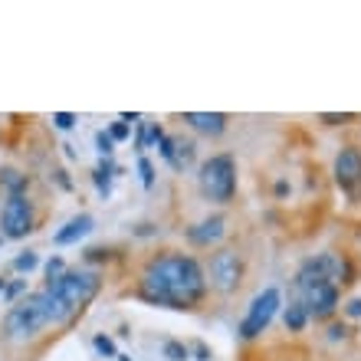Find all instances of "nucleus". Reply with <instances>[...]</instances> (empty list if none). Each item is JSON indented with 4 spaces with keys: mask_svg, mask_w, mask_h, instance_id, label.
<instances>
[{
    "mask_svg": "<svg viewBox=\"0 0 361 361\" xmlns=\"http://www.w3.org/2000/svg\"><path fill=\"white\" fill-rule=\"evenodd\" d=\"M138 293H142V299H148L154 305L194 309L207 293V279H204V269L194 257L161 253L145 267Z\"/></svg>",
    "mask_w": 361,
    "mask_h": 361,
    "instance_id": "1",
    "label": "nucleus"
},
{
    "mask_svg": "<svg viewBox=\"0 0 361 361\" xmlns=\"http://www.w3.org/2000/svg\"><path fill=\"white\" fill-rule=\"evenodd\" d=\"M102 286V276L95 269H69L59 279L47 283V289H39V302H43V312H47L49 325H66L73 322L82 309L95 299Z\"/></svg>",
    "mask_w": 361,
    "mask_h": 361,
    "instance_id": "2",
    "label": "nucleus"
},
{
    "mask_svg": "<svg viewBox=\"0 0 361 361\" xmlns=\"http://www.w3.org/2000/svg\"><path fill=\"white\" fill-rule=\"evenodd\" d=\"M200 190L217 204H230L237 194V164L230 154H214L200 164Z\"/></svg>",
    "mask_w": 361,
    "mask_h": 361,
    "instance_id": "3",
    "label": "nucleus"
},
{
    "mask_svg": "<svg viewBox=\"0 0 361 361\" xmlns=\"http://www.w3.org/2000/svg\"><path fill=\"white\" fill-rule=\"evenodd\" d=\"M47 325H49V319H47V312H43V302H39V295L33 293L7 312V319H4V332H7V338L27 342V338H33V335L43 332Z\"/></svg>",
    "mask_w": 361,
    "mask_h": 361,
    "instance_id": "4",
    "label": "nucleus"
},
{
    "mask_svg": "<svg viewBox=\"0 0 361 361\" xmlns=\"http://www.w3.org/2000/svg\"><path fill=\"white\" fill-rule=\"evenodd\" d=\"M279 302H283V295H279L276 286L263 289V293L250 302V312L243 315V322H240V338H257V335L267 332L269 322H273V315H276V309H279Z\"/></svg>",
    "mask_w": 361,
    "mask_h": 361,
    "instance_id": "5",
    "label": "nucleus"
},
{
    "mask_svg": "<svg viewBox=\"0 0 361 361\" xmlns=\"http://www.w3.org/2000/svg\"><path fill=\"white\" fill-rule=\"evenodd\" d=\"M243 283V257L237 250H217L210 257V286L217 293H237Z\"/></svg>",
    "mask_w": 361,
    "mask_h": 361,
    "instance_id": "6",
    "label": "nucleus"
},
{
    "mask_svg": "<svg viewBox=\"0 0 361 361\" xmlns=\"http://www.w3.org/2000/svg\"><path fill=\"white\" fill-rule=\"evenodd\" d=\"M0 224H4V237L20 240L33 230V207H30L27 194H10L4 210H0Z\"/></svg>",
    "mask_w": 361,
    "mask_h": 361,
    "instance_id": "7",
    "label": "nucleus"
},
{
    "mask_svg": "<svg viewBox=\"0 0 361 361\" xmlns=\"http://www.w3.org/2000/svg\"><path fill=\"white\" fill-rule=\"evenodd\" d=\"M302 305L312 319H329L338 309V286L335 283H312L302 289Z\"/></svg>",
    "mask_w": 361,
    "mask_h": 361,
    "instance_id": "8",
    "label": "nucleus"
},
{
    "mask_svg": "<svg viewBox=\"0 0 361 361\" xmlns=\"http://www.w3.org/2000/svg\"><path fill=\"white\" fill-rule=\"evenodd\" d=\"M335 180L342 190H355L361 184V152L358 148H342L335 158Z\"/></svg>",
    "mask_w": 361,
    "mask_h": 361,
    "instance_id": "9",
    "label": "nucleus"
},
{
    "mask_svg": "<svg viewBox=\"0 0 361 361\" xmlns=\"http://www.w3.org/2000/svg\"><path fill=\"white\" fill-rule=\"evenodd\" d=\"M184 122L200 135H220L227 128V115L224 112H188L184 115Z\"/></svg>",
    "mask_w": 361,
    "mask_h": 361,
    "instance_id": "10",
    "label": "nucleus"
},
{
    "mask_svg": "<svg viewBox=\"0 0 361 361\" xmlns=\"http://www.w3.org/2000/svg\"><path fill=\"white\" fill-rule=\"evenodd\" d=\"M190 243H197V247H210V243H217L224 237V217H207L204 224L188 230Z\"/></svg>",
    "mask_w": 361,
    "mask_h": 361,
    "instance_id": "11",
    "label": "nucleus"
},
{
    "mask_svg": "<svg viewBox=\"0 0 361 361\" xmlns=\"http://www.w3.org/2000/svg\"><path fill=\"white\" fill-rule=\"evenodd\" d=\"M89 230H92V217H89V214H79V217H73L63 230H56V237H53V243H56V247L76 243L79 237H86Z\"/></svg>",
    "mask_w": 361,
    "mask_h": 361,
    "instance_id": "12",
    "label": "nucleus"
},
{
    "mask_svg": "<svg viewBox=\"0 0 361 361\" xmlns=\"http://www.w3.org/2000/svg\"><path fill=\"white\" fill-rule=\"evenodd\" d=\"M190 161H194V142L174 138V161H171V168H174V171H184Z\"/></svg>",
    "mask_w": 361,
    "mask_h": 361,
    "instance_id": "13",
    "label": "nucleus"
},
{
    "mask_svg": "<svg viewBox=\"0 0 361 361\" xmlns=\"http://www.w3.org/2000/svg\"><path fill=\"white\" fill-rule=\"evenodd\" d=\"M305 322H309V312H305L302 299H299V302H293L286 309V329H289V332H302Z\"/></svg>",
    "mask_w": 361,
    "mask_h": 361,
    "instance_id": "14",
    "label": "nucleus"
},
{
    "mask_svg": "<svg viewBox=\"0 0 361 361\" xmlns=\"http://www.w3.org/2000/svg\"><path fill=\"white\" fill-rule=\"evenodd\" d=\"M4 178V184L10 188V194H23L27 190V174H17V171H4L0 174Z\"/></svg>",
    "mask_w": 361,
    "mask_h": 361,
    "instance_id": "15",
    "label": "nucleus"
},
{
    "mask_svg": "<svg viewBox=\"0 0 361 361\" xmlns=\"http://www.w3.org/2000/svg\"><path fill=\"white\" fill-rule=\"evenodd\" d=\"M112 161H102L99 168H95V184H99V190H102L105 197H109V180H112Z\"/></svg>",
    "mask_w": 361,
    "mask_h": 361,
    "instance_id": "16",
    "label": "nucleus"
},
{
    "mask_svg": "<svg viewBox=\"0 0 361 361\" xmlns=\"http://www.w3.org/2000/svg\"><path fill=\"white\" fill-rule=\"evenodd\" d=\"M95 352H99V355H105V358H115V355H118V352H115V342H112V338H105V335H95Z\"/></svg>",
    "mask_w": 361,
    "mask_h": 361,
    "instance_id": "17",
    "label": "nucleus"
},
{
    "mask_svg": "<svg viewBox=\"0 0 361 361\" xmlns=\"http://www.w3.org/2000/svg\"><path fill=\"white\" fill-rule=\"evenodd\" d=\"M164 358H171V361H184V358H188V348H184L180 342H168V345H164Z\"/></svg>",
    "mask_w": 361,
    "mask_h": 361,
    "instance_id": "18",
    "label": "nucleus"
},
{
    "mask_svg": "<svg viewBox=\"0 0 361 361\" xmlns=\"http://www.w3.org/2000/svg\"><path fill=\"white\" fill-rule=\"evenodd\" d=\"M138 171H142V184H145V188H152V184H154V168H152V161H148V158H142V161H138Z\"/></svg>",
    "mask_w": 361,
    "mask_h": 361,
    "instance_id": "19",
    "label": "nucleus"
},
{
    "mask_svg": "<svg viewBox=\"0 0 361 361\" xmlns=\"http://www.w3.org/2000/svg\"><path fill=\"white\" fill-rule=\"evenodd\" d=\"M37 263H39V257L33 253V250H27L23 257H17V263H13V267H17V269H27V273H30V269L37 267Z\"/></svg>",
    "mask_w": 361,
    "mask_h": 361,
    "instance_id": "20",
    "label": "nucleus"
},
{
    "mask_svg": "<svg viewBox=\"0 0 361 361\" xmlns=\"http://www.w3.org/2000/svg\"><path fill=\"white\" fill-rule=\"evenodd\" d=\"M63 273H66V269H63V259H59V257H53V259H49V263H47V279H49V283H53V279H59V276H63Z\"/></svg>",
    "mask_w": 361,
    "mask_h": 361,
    "instance_id": "21",
    "label": "nucleus"
},
{
    "mask_svg": "<svg viewBox=\"0 0 361 361\" xmlns=\"http://www.w3.org/2000/svg\"><path fill=\"white\" fill-rule=\"evenodd\" d=\"M53 122H56V128H63V132H66V128H73V125H76V115H73V112H56V115H53Z\"/></svg>",
    "mask_w": 361,
    "mask_h": 361,
    "instance_id": "22",
    "label": "nucleus"
},
{
    "mask_svg": "<svg viewBox=\"0 0 361 361\" xmlns=\"http://www.w3.org/2000/svg\"><path fill=\"white\" fill-rule=\"evenodd\" d=\"M109 135H112V142H122V138H128V125H125V122H115L112 128H109Z\"/></svg>",
    "mask_w": 361,
    "mask_h": 361,
    "instance_id": "23",
    "label": "nucleus"
},
{
    "mask_svg": "<svg viewBox=\"0 0 361 361\" xmlns=\"http://www.w3.org/2000/svg\"><path fill=\"white\" fill-rule=\"evenodd\" d=\"M95 145H99V152H102V154H109V152H112V135L99 132V135H95Z\"/></svg>",
    "mask_w": 361,
    "mask_h": 361,
    "instance_id": "24",
    "label": "nucleus"
},
{
    "mask_svg": "<svg viewBox=\"0 0 361 361\" xmlns=\"http://www.w3.org/2000/svg\"><path fill=\"white\" fill-rule=\"evenodd\" d=\"M355 115H322V122H329V125H345V122H352Z\"/></svg>",
    "mask_w": 361,
    "mask_h": 361,
    "instance_id": "25",
    "label": "nucleus"
},
{
    "mask_svg": "<svg viewBox=\"0 0 361 361\" xmlns=\"http://www.w3.org/2000/svg\"><path fill=\"white\" fill-rule=\"evenodd\" d=\"M345 312L352 315V319H358V315H361V299H352V302H348V309H345Z\"/></svg>",
    "mask_w": 361,
    "mask_h": 361,
    "instance_id": "26",
    "label": "nucleus"
},
{
    "mask_svg": "<svg viewBox=\"0 0 361 361\" xmlns=\"http://www.w3.org/2000/svg\"><path fill=\"white\" fill-rule=\"evenodd\" d=\"M23 289V283H13V286H7V299H13V295Z\"/></svg>",
    "mask_w": 361,
    "mask_h": 361,
    "instance_id": "27",
    "label": "nucleus"
},
{
    "mask_svg": "<svg viewBox=\"0 0 361 361\" xmlns=\"http://www.w3.org/2000/svg\"><path fill=\"white\" fill-rule=\"evenodd\" d=\"M0 293H4V279H0Z\"/></svg>",
    "mask_w": 361,
    "mask_h": 361,
    "instance_id": "28",
    "label": "nucleus"
}]
</instances>
